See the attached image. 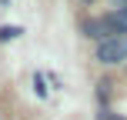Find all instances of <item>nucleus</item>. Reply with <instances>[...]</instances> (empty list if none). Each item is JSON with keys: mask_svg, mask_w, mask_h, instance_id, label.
Wrapping results in <instances>:
<instances>
[{"mask_svg": "<svg viewBox=\"0 0 127 120\" xmlns=\"http://www.w3.org/2000/svg\"><path fill=\"white\" fill-rule=\"evenodd\" d=\"M97 60L100 63H124L127 60V37H104L97 47Z\"/></svg>", "mask_w": 127, "mask_h": 120, "instance_id": "obj_1", "label": "nucleus"}, {"mask_svg": "<svg viewBox=\"0 0 127 120\" xmlns=\"http://www.w3.org/2000/svg\"><path fill=\"white\" fill-rule=\"evenodd\" d=\"M84 33L87 37H94V40H104V20H84Z\"/></svg>", "mask_w": 127, "mask_h": 120, "instance_id": "obj_2", "label": "nucleus"}, {"mask_svg": "<svg viewBox=\"0 0 127 120\" xmlns=\"http://www.w3.org/2000/svg\"><path fill=\"white\" fill-rule=\"evenodd\" d=\"M114 24H117V30H121V33H127V7L114 10Z\"/></svg>", "mask_w": 127, "mask_h": 120, "instance_id": "obj_3", "label": "nucleus"}, {"mask_svg": "<svg viewBox=\"0 0 127 120\" xmlns=\"http://www.w3.org/2000/svg\"><path fill=\"white\" fill-rule=\"evenodd\" d=\"M20 27H0V40H13V37H20Z\"/></svg>", "mask_w": 127, "mask_h": 120, "instance_id": "obj_4", "label": "nucleus"}, {"mask_svg": "<svg viewBox=\"0 0 127 120\" xmlns=\"http://www.w3.org/2000/svg\"><path fill=\"white\" fill-rule=\"evenodd\" d=\"M114 3H117V10H121V7H127V0H114Z\"/></svg>", "mask_w": 127, "mask_h": 120, "instance_id": "obj_5", "label": "nucleus"}, {"mask_svg": "<svg viewBox=\"0 0 127 120\" xmlns=\"http://www.w3.org/2000/svg\"><path fill=\"white\" fill-rule=\"evenodd\" d=\"M107 120H124V117H107Z\"/></svg>", "mask_w": 127, "mask_h": 120, "instance_id": "obj_6", "label": "nucleus"}, {"mask_svg": "<svg viewBox=\"0 0 127 120\" xmlns=\"http://www.w3.org/2000/svg\"><path fill=\"white\" fill-rule=\"evenodd\" d=\"M80 3H94V0H80Z\"/></svg>", "mask_w": 127, "mask_h": 120, "instance_id": "obj_7", "label": "nucleus"}]
</instances>
